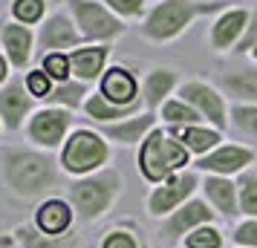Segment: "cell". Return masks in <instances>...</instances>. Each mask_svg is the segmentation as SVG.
<instances>
[{
	"mask_svg": "<svg viewBox=\"0 0 257 248\" xmlns=\"http://www.w3.org/2000/svg\"><path fill=\"white\" fill-rule=\"evenodd\" d=\"M121 188H124V176L118 173L116 167H104L98 173L75 179L70 185V202L75 208V216L81 222L101 219L113 208V202L121 196Z\"/></svg>",
	"mask_w": 257,
	"mask_h": 248,
	"instance_id": "3",
	"label": "cell"
},
{
	"mask_svg": "<svg viewBox=\"0 0 257 248\" xmlns=\"http://www.w3.org/2000/svg\"><path fill=\"white\" fill-rule=\"evenodd\" d=\"M237 190H240V213L248 219H257V173L245 170L237 179Z\"/></svg>",
	"mask_w": 257,
	"mask_h": 248,
	"instance_id": "29",
	"label": "cell"
},
{
	"mask_svg": "<svg viewBox=\"0 0 257 248\" xmlns=\"http://www.w3.org/2000/svg\"><path fill=\"white\" fill-rule=\"evenodd\" d=\"M248 21H251V12L245 6H228L225 12L214 15L208 29V41L217 52H234L243 41L245 29H248Z\"/></svg>",
	"mask_w": 257,
	"mask_h": 248,
	"instance_id": "13",
	"label": "cell"
},
{
	"mask_svg": "<svg viewBox=\"0 0 257 248\" xmlns=\"http://www.w3.org/2000/svg\"><path fill=\"white\" fill-rule=\"evenodd\" d=\"M254 162V150H248L243 144H220L211 153L197 159V170L214 173V176H234V173H245V167Z\"/></svg>",
	"mask_w": 257,
	"mask_h": 248,
	"instance_id": "14",
	"label": "cell"
},
{
	"mask_svg": "<svg viewBox=\"0 0 257 248\" xmlns=\"http://www.w3.org/2000/svg\"><path fill=\"white\" fill-rule=\"evenodd\" d=\"M12 234L21 242V248H78L81 245V236L75 234V231H70V234H64V236H49L44 231H38L35 222L18 225Z\"/></svg>",
	"mask_w": 257,
	"mask_h": 248,
	"instance_id": "24",
	"label": "cell"
},
{
	"mask_svg": "<svg viewBox=\"0 0 257 248\" xmlns=\"http://www.w3.org/2000/svg\"><path fill=\"white\" fill-rule=\"evenodd\" d=\"M35 113V95L26 90V81L12 75L9 81H3L0 87V121L3 130L15 133L24 127V121H29Z\"/></svg>",
	"mask_w": 257,
	"mask_h": 248,
	"instance_id": "10",
	"label": "cell"
},
{
	"mask_svg": "<svg viewBox=\"0 0 257 248\" xmlns=\"http://www.w3.org/2000/svg\"><path fill=\"white\" fill-rule=\"evenodd\" d=\"M98 93L104 95L107 101H113L118 107H130L142 101V87H139V78L136 72L124 67V64H113L107 67V72L101 75L98 81Z\"/></svg>",
	"mask_w": 257,
	"mask_h": 248,
	"instance_id": "16",
	"label": "cell"
},
{
	"mask_svg": "<svg viewBox=\"0 0 257 248\" xmlns=\"http://www.w3.org/2000/svg\"><path fill=\"white\" fill-rule=\"evenodd\" d=\"M0 167L9 193L24 202L41 199L58 185V162L41 147H3Z\"/></svg>",
	"mask_w": 257,
	"mask_h": 248,
	"instance_id": "1",
	"label": "cell"
},
{
	"mask_svg": "<svg viewBox=\"0 0 257 248\" xmlns=\"http://www.w3.org/2000/svg\"><path fill=\"white\" fill-rule=\"evenodd\" d=\"M248 55H251V61H257V47L251 49V52H248Z\"/></svg>",
	"mask_w": 257,
	"mask_h": 248,
	"instance_id": "38",
	"label": "cell"
},
{
	"mask_svg": "<svg viewBox=\"0 0 257 248\" xmlns=\"http://www.w3.org/2000/svg\"><path fill=\"white\" fill-rule=\"evenodd\" d=\"M41 67L49 72V78L55 84H64V81H72V64H70V52H49L44 55Z\"/></svg>",
	"mask_w": 257,
	"mask_h": 248,
	"instance_id": "30",
	"label": "cell"
},
{
	"mask_svg": "<svg viewBox=\"0 0 257 248\" xmlns=\"http://www.w3.org/2000/svg\"><path fill=\"white\" fill-rule=\"evenodd\" d=\"M257 47V9L251 12V21H248V29H245L243 41H240V47L234 49V52H240V55H248L251 49Z\"/></svg>",
	"mask_w": 257,
	"mask_h": 248,
	"instance_id": "37",
	"label": "cell"
},
{
	"mask_svg": "<svg viewBox=\"0 0 257 248\" xmlns=\"http://www.w3.org/2000/svg\"><path fill=\"white\" fill-rule=\"evenodd\" d=\"M145 110H148L145 101H136V104H130V107H118V104H113V101H107L98 90H95V93L87 98V104H84V113L93 118L95 124L124 121V118H133V116H139V113H145Z\"/></svg>",
	"mask_w": 257,
	"mask_h": 248,
	"instance_id": "22",
	"label": "cell"
},
{
	"mask_svg": "<svg viewBox=\"0 0 257 248\" xmlns=\"http://www.w3.org/2000/svg\"><path fill=\"white\" fill-rule=\"evenodd\" d=\"M107 162H110V142L90 127H75L61 147V167L70 176L81 179L98 173V170H104Z\"/></svg>",
	"mask_w": 257,
	"mask_h": 248,
	"instance_id": "5",
	"label": "cell"
},
{
	"mask_svg": "<svg viewBox=\"0 0 257 248\" xmlns=\"http://www.w3.org/2000/svg\"><path fill=\"white\" fill-rule=\"evenodd\" d=\"M185 165H191V150L171 130L156 127L139 144V170L142 176L148 182H153V185L168 182L179 170H185Z\"/></svg>",
	"mask_w": 257,
	"mask_h": 248,
	"instance_id": "4",
	"label": "cell"
},
{
	"mask_svg": "<svg viewBox=\"0 0 257 248\" xmlns=\"http://www.w3.org/2000/svg\"><path fill=\"white\" fill-rule=\"evenodd\" d=\"M176 93H179L182 101H188L199 116L205 118V124L217 127V130H225V127H228V121H231V110L225 107V93H220L214 84L199 81V78H191V81L179 84Z\"/></svg>",
	"mask_w": 257,
	"mask_h": 248,
	"instance_id": "9",
	"label": "cell"
},
{
	"mask_svg": "<svg viewBox=\"0 0 257 248\" xmlns=\"http://www.w3.org/2000/svg\"><path fill=\"white\" fill-rule=\"evenodd\" d=\"M0 44H3V58L12 64V70L24 72L32 64V49L38 44V35L32 32V26L6 21L0 26Z\"/></svg>",
	"mask_w": 257,
	"mask_h": 248,
	"instance_id": "15",
	"label": "cell"
},
{
	"mask_svg": "<svg viewBox=\"0 0 257 248\" xmlns=\"http://www.w3.org/2000/svg\"><path fill=\"white\" fill-rule=\"evenodd\" d=\"M179 142L185 144L194 156H205L211 153L214 147H220L222 142V130L211 127V124H188V127H171Z\"/></svg>",
	"mask_w": 257,
	"mask_h": 248,
	"instance_id": "23",
	"label": "cell"
},
{
	"mask_svg": "<svg viewBox=\"0 0 257 248\" xmlns=\"http://www.w3.org/2000/svg\"><path fill=\"white\" fill-rule=\"evenodd\" d=\"M107 6L121 18V21H145L148 9V0H104Z\"/></svg>",
	"mask_w": 257,
	"mask_h": 248,
	"instance_id": "34",
	"label": "cell"
},
{
	"mask_svg": "<svg viewBox=\"0 0 257 248\" xmlns=\"http://www.w3.org/2000/svg\"><path fill=\"white\" fill-rule=\"evenodd\" d=\"M70 124H72V110L67 107H38L32 118L26 121V139L41 147V150H58L70 139Z\"/></svg>",
	"mask_w": 257,
	"mask_h": 248,
	"instance_id": "7",
	"label": "cell"
},
{
	"mask_svg": "<svg viewBox=\"0 0 257 248\" xmlns=\"http://www.w3.org/2000/svg\"><path fill=\"white\" fill-rule=\"evenodd\" d=\"M197 188H202L197 170H179L176 176H171L168 182L156 185L148 196V213L153 219H165L174 211H179L185 202L194 199Z\"/></svg>",
	"mask_w": 257,
	"mask_h": 248,
	"instance_id": "8",
	"label": "cell"
},
{
	"mask_svg": "<svg viewBox=\"0 0 257 248\" xmlns=\"http://www.w3.org/2000/svg\"><path fill=\"white\" fill-rule=\"evenodd\" d=\"M49 0H12L9 3V21H18L24 26H41L47 21Z\"/></svg>",
	"mask_w": 257,
	"mask_h": 248,
	"instance_id": "28",
	"label": "cell"
},
{
	"mask_svg": "<svg viewBox=\"0 0 257 248\" xmlns=\"http://www.w3.org/2000/svg\"><path fill=\"white\" fill-rule=\"evenodd\" d=\"M222 93L237 104H257V70H231L222 75Z\"/></svg>",
	"mask_w": 257,
	"mask_h": 248,
	"instance_id": "25",
	"label": "cell"
},
{
	"mask_svg": "<svg viewBox=\"0 0 257 248\" xmlns=\"http://www.w3.org/2000/svg\"><path fill=\"white\" fill-rule=\"evenodd\" d=\"M202 190L208 196L211 208L220 213V216H237L240 213V190H237V182H231V176H208L202 179Z\"/></svg>",
	"mask_w": 257,
	"mask_h": 248,
	"instance_id": "21",
	"label": "cell"
},
{
	"mask_svg": "<svg viewBox=\"0 0 257 248\" xmlns=\"http://www.w3.org/2000/svg\"><path fill=\"white\" fill-rule=\"evenodd\" d=\"M90 84L84 81H64V84H55V90H52V95H49L47 104L52 107H67V110H84V104H87V98H90Z\"/></svg>",
	"mask_w": 257,
	"mask_h": 248,
	"instance_id": "26",
	"label": "cell"
},
{
	"mask_svg": "<svg viewBox=\"0 0 257 248\" xmlns=\"http://www.w3.org/2000/svg\"><path fill=\"white\" fill-rule=\"evenodd\" d=\"M107 61H110V44H84V47L72 49V78L84 84L101 81V75L107 72Z\"/></svg>",
	"mask_w": 257,
	"mask_h": 248,
	"instance_id": "18",
	"label": "cell"
},
{
	"mask_svg": "<svg viewBox=\"0 0 257 248\" xmlns=\"http://www.w3.org/2000/svg\"><path fill=\"white\" fill-rule=\"evenodd\" d=\"M185 248H222V231L217 225H202L185 236Z\"/></svg>",
	"mask_w": 257,
	"mask_h": 248,
	"instance_id": "33",
	"label": "cell"
},
{
	"mask_svg": "<svg viewBox=\"0 0 257 248\" xmlns=\"http://www.w3.org/2000/svg\"><path fill=\"white\" fill-rule=\"evenodd\" d=\"M214 219H217V211H211V202L191 199L179 211H174L171 216H165L162 225H159V236H162L165 242H179L191 231H197L202 225H211Z\"/></svg>",
	"mask_w": 257,
	"mask_h": 248,
	"instance_id": "11",
	"label": "cell"
},
{
	"mask_svg": "<svg viewBox=\"0 0 257 248\" xmlns=\"http://www.w3.org/2000/svg\"><path fill=\"white\" fill-rule=\"evenodd\" d=\"M231 239L240 248H257V219H245L234 228Z\"/></svg>",
	"mask_w": 257,
	"mask_h": 248,
	"instance_id": "36",
	"label": "cell"
},
{
	"mask_svg": "<svg viewBox=\"0 0 257 248\" xmlns=\"http://www.w3.org/2000/svg\"><path fill=\"white\" fill-rule=\"evenodd\" d=\"M24 81H26V90L35 95V101H49V95H52V90H55V81L49 78V72L44 70V67L26 70Z\"/></svg>",
	"mask_w": 257,
	"mask_h": 248,
	"instance_id": "31",
	"label": "cell"
},
{
	"mask_svg": "<svg viewBox=\"0 0 257 248\" xmlns=\"http://www.w3.org/2000/svg\"><path fill=\"white\" fill-rule=\"evenodd\" d=\"M98 248H142L139 245V236L127 231V228H113V231H107L104 239H101V245Z\"/></svg>",
	"mask_w": 257,
	"mask_h": 248,
	"instance_id": "35",
	"label": "cell"
},
{
	"mask_svg": "<svg viewBox=\"0 0 257 248\" xmlns=\"http://www.w3.org/2000/svg\"><path fill=\"white\" fill-rule=\"evenodd\" d=\"M228 9V0H159L139 24L142 38L153 44H171L185 35L199 18H211Z\"/></svg>",
	"mask_w": 257,
	"mask_h": 248,
	"instance_id": "2",
	"label": "cell"
},
{
	"mask_svg": "<svg viewBox=\"0 0 257 248\" xmlns=\"http://www.w3.org/2000/svg\"><path fill=\"white\" fill-rule=\"evenodd\" d=\"M237 248H240V245H237Z\"/></svg>",
	"mask_w": 257,
	"mask_h": 248,
	"instance_id": "40",
	"label": "cell"
},
{
	"mask_svg": "<svg viewBox=\"0 0 257 248\" xmlns=\"http://www.w3.org/2000/svg\"><path fill=\"white\" fill-rule=\"evenodd\" d=\"M75 222V208L72 202L64 199H47L38 205L35 211V228L49 236H64Z\"/></svg>",
	"mask_w": 257,
	"mask_h": 248,
	"instance_id": "20",
	"label": "cell"
},
{
	"mask_svg": "<svg viewBox=\"0 0 257 248\" xmlns=\"http://www.w3.org/2000/svg\"><path fill=\"white\" fill-rule=\"evenodd\" d=\"M38 47L44 49V55L49 52H72V49L84 47V38L78 32V26L72 21L70 12H52L38 29Z\"/></svg>",
	"mask_w": 257,
	"mask_h": 248,
	"instance_id": "12",
	"label": "cell"
},
{
	"mask_svg": "<svg viewBox=\"0 0 257 248\" xmlns=\"http://www.w3.org/2000/svg\"><path fill=\"white\" fill-rule=\"evenodd\" d=\"M49 3H67V0H49Z\"/></svg>",
	"mask_w": 257,
	"mask_h": 248,
	"instance_id": "39",
	"label": "cell"
},
{
	"mask_svg": "<svg viewBox=\"0 0 257 248\" xmlns=\"http://www.w3.org/2000/svg\"><path fill=\"white\" fill-rule=\"evenodd\" d=\"M174 90H179V75L174 67H153L142 81V101L156 113L168 98H174Z\"/></svg>",
	"mask_w": 257,
	"mask_h": 248,
	"instance_id": "19",
	"label": "cell"
},
{
	"mask_svg": "<svg viewBox=\"0 0 257 248\" xmlns=\"http://www.w3.org/2000/svg\"><path fill=\"white\" fill-rule=\"evenodd\" d=\"M159 124V116L153 110H145L139 116L124 118V121H113V124H98V133L104 136L107 142L124 144V147H133V144H142Z\"/></svg>",
	"mask_w": 257,
	"mask_h": 248,
	"instance_id": "17",
	"label": "cell"
},
{
	"mask_svg": "<svg viewBox=\"0 0 257 248\" xmlns=\"http://www.w3.org/2000/svg\"><path fill=\"white\" fill-rule=\"evenodd\" d=\"M231 124L240 133L257 139V104H231Z\"/></svg>",
	"mask_w": 257,
	"mask_h": 248,
	"instance_id": "32",
	"label": "cell"
},
{
	"mask_svg": "<svg viewBox=\"0 0 257 248\" xmlns=\"http://www.w3.org/2000/svg\"><path fill=\"white\" fill-rule=\"evenodd\" d=\"M159 121H165L168 127H188V124H205V118L199 116L194 107L182 101L179 95L176 98H168L162 107H159Z\"/></svg>",
	"mask_w": 257,
	"mask_h": 248,
	"instance_id": "27",
	"label": "cell"
},
{
	"mask_svg": "<svg viewBox=\"0 0 257 248\" xmlns=\"http://www.w3.org/2000/svg\"><path fill=\"white\" fill-rule=\"evenodd\" d=\"M67 3H70V15L81 32L84 44H113L127 32L124 21L104 0H67Z\"/></svg>",
	"mask_w": 257,
	"mask_h": 248,
	"instance_id": "6",
	"label": "cell"
}]
</instances>
